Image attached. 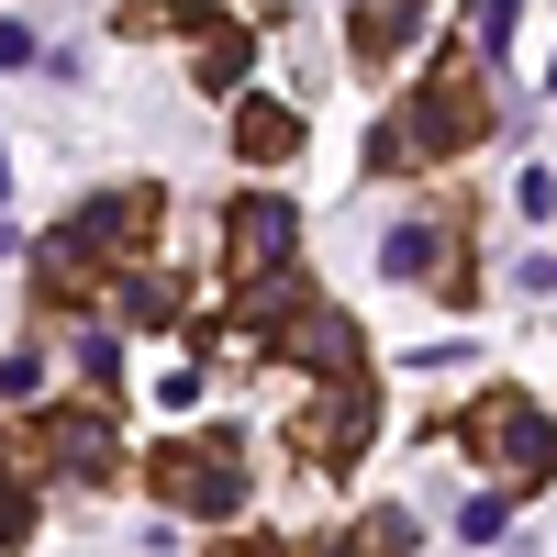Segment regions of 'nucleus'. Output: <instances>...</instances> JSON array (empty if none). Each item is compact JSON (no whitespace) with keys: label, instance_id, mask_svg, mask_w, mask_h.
I'll use <instances>...</instances> for the list:
<instances>
[{"label":"nucleus","instance_id":"obj_1","mask_svg":"<svg viewBox=\"0 0 557 557\" xmlns=\"http://www.w3.org/2000/svg\"><path fill=\"white\" fill-rule=\"evenodd\" d=\"M480 67H491V57L446 45L435 78L401 89V112L368 134V168H435V157H457V146H480V134H491V89H480Z\"/></svg>","mask_w":557,"mask_h":557},{"label":"nucleus","instance_id":"obj_2","mask_svg":"<svg viewBox=\"0 0 557 557\" xmlns=\"http://www.w3.org/2000/svg\"><path fill=\"white\" fill-rule=\"evenodd\" d=\"M146 502H168V513H201V524H223L246 502V446L235 435H168V446H146Z\"/></svg>","mask_w":557,"mask_h":557},{"label":"nucleus","instance_id":"obj_3","mask_svg":"<svg viewBox=\"0 0 557 557\" xmlns=\"http://www.w3.org/2000/svg\"><path fill=\"white\" fill-rule=\"evenodd\" d=\"M457 435H469L480 446V469H491V491H535L546 469H557V435H546V412L524 401V391H480L469 401V424H457Z\"/></svg>","mask_w":557,"mask_h":557},{"label":"nucleus","instance_id":"obj_4","mask_svg":"<svg viewBox=\"0 0 557 557\" xmlns=\"http://www.w3.org/2000/svg\"><path fill=\"white\" fill-rule=\"evenodd\" d=\"M157 212H168V201H157V178H134V190H89V201L57 223V235H67L89 268H112V278H123V268H146V246H157Z\"/></svg>","mask_w":557,"mask_h":557},{"label":"nucleus","instance_id":"obj_5","mask_svg":"<svg viewBox=\"0 0 557 557\" xmlns=\"http://www.w3.org/2000/svg\"><path fill=\"white\" fill-rule=\"evenodd\" d=\"M34 469H57V480H78V491H101L112 469H123V435H112V401L89 391V401H57V412H34Z\"/></svg>","mask_w":557,"mask_h":557},{"label":"nucleus","instance_id":"obj_6","mask_svg":"<svg viewBox=\"0 0 557 557\" xmlns=\"http://www.w3.org/2000/svg\"><path fill=\"white\" fill-rule=\"evenodd\" d=\"M368 435H380V391H368V380H323V391L301 401V424H290L301 469H346Z\"/></svg>","mask_w":557,"mask_h":557},{"label":"nucleus","instance_id":"obj_7","mask_svg":"<svg viewBox=\"0 0 557 557\" xmlns=\"http://www.w3.org/2000/svg\"><path fill=\"white\" fill-rule=\"evenodd\" d=\"M290 257H301V212H290V201L246 190L235 212H223V290H246V278H278Z\"/></svg>","mask_w":557,"mask_h":557},{"label":"nucleus","instance_id":"obj_8","mask_svg":"<svg viewBox=\"0 0 557 557\" xmlns=\"http://www.w3.org/2000/svg\"><path fill=\"white\" fill-rule=\"evenodd\" d=\"M380 278H424V290H446V301L480 290L469 257H457V223H391L380 235Z\"/></svg>","mask_w":557,"mask_h":557},{"label":"nucleus","instance_id":"obj_9","mask_svg":"<svg viewBox=\"0 0 557 557\" xmlns=\"http://www.w3.org/2000/svg\"><path fill=\"white\" fill-rule=\"evenodd\" d=\"M278 346H290V368H312V380H368L357 323H346V312H323V301H301L290 323H278Z\"/></svg>","mask_w":557,"mask_h":557},{"label":"nucleus","instance_id":"obj_10","mask_svg":"<svg viewBox=\"0 0 557 557\" xmlns=\"http://www.w3.org/2000/svg\"><path fill=\"white\" fill-rule=\"evenodd\" d=\"M401 45H412V0H357L346 12V57L357 67H391Z\"/></svg>","mask_w":557,"mask_h":557},{"label":"nucleus","instance_id":"obj_11","mask_svg":"<svg viewBox=\"0 0 557 557\" xmlns=\"http://www.w3.org/2000/svg\"><path fill=\"white\" fill-rule=\"evenodd\" d=\"M235 157H257V168L301 157V112L290 101H235Z\"/></svg>","mask_w":557,"mask_h":557},{"label":"nucleus","instance_id":"obj_12","mask_svg":"<svg viewBox=\"0 0 557 557\" xmlns=\"http://www.w3.org/2000/svg\"><path fill=\"white\" fill-rule=\"evenodd\" d=\"M112 301H123L134 323H168V312H178V278H157V268H123V278H112Z\"/></svg>","mask_w":557,"mask_h":557},{"label":"nucleus","instance_id":"obj_13","mask_svg":"<svg viewBox=\"0 0 557 557\" xmlns=\"http://www.w3.org/2000/svg\"><path fill=\"white\" fill-rule=\"evenodd\" d=\"M78 380H89V391L123 380V335H112V323H78Z\"/></svg>","mask_w":557,"mask_h":557},{"label":"nucleus","instance_id":"obj_14","mask_svg":"<svg viewBox=\"0 0 557 557\" xmlns=\"http://www.w3.org/2000/svg\"><path fill=\"white\" fill-rule=\"evenodd\" d=\"M502 524H513V491H480V502H469V513H457V535H469V546H491Z\"/></svg>","mask_w":557,"mask_h":557},{"label":"nucleus","instance_id":"obj_15","mask_svg":"<svg viewBox=\"0 0 557 557\" xmlns=\"http://www.w3.org/2000/svg\"><path fill=\"white\" fill-rule=\"evenodd\" d=\"M0 67H45V57H34V34H23V23H0Z\"/></svg>","mask_w":557,"mask_h":557},{"label":"nucleus","instance_id":"obj_16","mask_svg":"<svg viewBox=\"0 0 557 557\" xmlns=\"http://www.w3.org/2000/svg\"><path fill=\"white\" fill-rule=\"evenodd\" d=\"M223 557H290V546H268V535H246V546H223Z\"/></svg>","mask_w":557,"mask_h":557},{"label":"nucleus","instance_id":"obj_17","mask_svg":"<svg viewBox=\"0 0 557 557\" xmlns=\"http://www.w3.org/2000/svg\"><path fill=\"white\" fill-rule=\"evenodd\" d=\"M546 89H557V67H546Z\"/></svg>","mask_w":557,"mask_h":557}]
</instances>
